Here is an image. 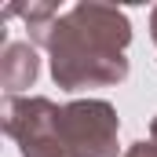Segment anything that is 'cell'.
I'll list each match as a JSON object with an SVG mask.
<instances>
[{
	"label": "cell",
	"instance_id": "cell-3",
	"mask_svg": "<svg viewBox=\"0 0 157 157\" xmlns=\"http://www.w3.org/2000/svg\"><path fill=\"white\" fill-rule=\"evenodd\" d=\"M40 73V59H37V44L29 40H15V44H4V55H0V84L7 95H22L26 88L37 84Z\"/></svg>",
	"mask_w": 157,
	"mask_h": 157
},
{
	"label": "cell",
	"instance_id": "cell-4",
	"mask_svg": "<svg viewBox=\"0 0 157 157\" xmlns=\"http://www.w3.org/2000/svg\"><path fill=\"white\" fill-rule=\"evenodd\" d=\"M124 157H157V143H132Z\"/></svg>",
	"mask_w": 157,
	"mask_h": 157
},
{
	"label": "cell",
	"instance_id": "cell-5",
	"mask_svg": "<svg viewBox=\"0 0 157 157\" xmlns=\"http://www.w3.org/2000/svg\"><path fill=\"white\" fill-rule=\"evenodd\" d=\"M150 40H154V44H157V7H154V11H150Z\"/></svg>",
	"mask_w": 157,
	"mask_h": 157
},
{
	"label": "cell",
	"instance_id": "cell-1",
	"mask_svg": "<svg viewBox=\"0 0 157 157\" xmlns=\"http://www.w3.org/2000/svg\"><path fill=\"white\" fill-rule=\"evenodd\" d=\"M0 124L22 157H117L121 117L106 99L66 106L44 95H4Z\"/></svg>",
	"mask_w": 157,
	"mask_h": 157
},
{
	"label": "cell",
	"instance_id": "cell-2",
	"mask_svg": "<svg viewBox=\"0 0 157 157\" xmlns=\"http://www.w3.org/2000/svg\"><path fill=\"white\" fill-rule=\"evenodd\" d=\"M132 44V22L121 7L80 0L62 11L40 48H48L51 80L62 91L113 88L128 77L124 48Z\"/></svg>",
	"mask_w": 157,
	"mask_h": 157
},
{
	"label": "cell",
	"instance_id": "cell-6",
	"mask_svg": "<svg viewBox=\"0 0 157 157\" xmlns=\"http://www.w3.org/2000/svg\"><path fill=\"white\" fill-rule=\"evenodd\" d=\"M150 143H157V117L150 121Z\"/></svg>",
	"mask_w": 157,
	"mask_h": 157
}]
</instances>
